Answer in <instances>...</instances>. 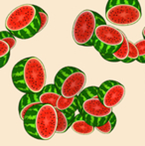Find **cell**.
Instances as JSON below:
<instances>
[{
  "instance_id": "e0dca14e",
  "label": "cell",
  "mask_w": 145,
  "mask_h": 146,
  "mask_svg": "<svg viewBox=\"0 0 145 146\" xmlns=\"http://www.w3.org/2000/svg\"><path fill=\"white\" fill-rule=\"evenodd\" d=\"M115 125H116V116L114 113H112L109 120H107L103 126L97 127L95 129H97L99 132L103 133V134H109V133L114 129Z\"/></svg>"
},
{
  "instance_id": "7a4b0ae2",
  "label": "cell",
  "mask_w": 145,
  "mask_h": 146,
  "mask_svg": "<svg viewBox=\"0 0 145 146\" xmlns=\"http://www.w3.org/2000/svg\"><path fill=\"white\" fill-rule=\"evenodd\" d=\"M26 132L39 140H49L57 133L58 112L51 104H37L28 111L23 120Z\"/></svg>"
},
{
  "instance_id": "8fae6325",
  "label": "cell",
  "mask_w": 145,
  "mask_h": 146,
  "mask_svg": "<svg viewBox=\"0 0 145 146\" xmlns=\"http://www.w3.org/2000/svg\"><path fill=\"white\" fill-rule=\"evenodd\" d=\"M61 96H62L58 88L55 86V84H52V85H47L42 92H39L38 100L40 104H51L56 108L57 102Z\"/></svg>"
},
{
  "instance_id": "3957f363",
  "label": "cell",
  "mask_w": 145,
  "mask_h": 146,
  "mask_svg": "<svg viewBox=\"0 0 145 146\" xmlns=\"http://www.w3.org/2000/svg\"><path fill=\"white\" fill-rule=\"evenodd\" d=\"M39 6L23 4L13 9L5 21V27L16 38L26 40L34 37L41 31Z\"/></svg>"
},
{
  "instance_id": "ac0fdd59",
  "label": "cell",
  "mask_w": 145,
  "mask_h": 146,
  "mask_svg": "<svg viewBox=\"0 0 145 146\" xmlns=\"http://www.w3.org/2000/svg\"><path fill=\"white\" fill-rule=\"evenodd\" d=\"M128 43H129V54H128L127 60L124 62L125 64H129L134 61H137L138 57H139V53H138V50H137V48H136L135 44L132 43L130 40L128 41Z\"/></svg>"
},
{
  "instance_id": "8992f818",
  "label": "cell",
  "mask_w": 145,
  "mask_h": 146,
  "mask_svg": "<svg viewBox=\"0 0 145 146\" xmlns=\"http://www.w3.org/2000/svg\"><path fill=\"white\" fill-rule=\"evenodd\" d=\"M105 20L97 12L83 10L77 16L73 25L72 35L75 44L83 47H95V31Z\"/></svg>"
},
{
  "instance_id": "ba28073f",
  "label": "cell",
  "mask_w": 145,
  "mask_h": 146,
  "mask_svg": "<svg viewBox=\"0 0 145 146\" xmlns=\"http://www.w3.org/2000/svg\"><path fill=\"white\" fill-rule=\"evenodd\" d=\"M125 34L109 24H101L95 31V49L107 61L122 46Z\"/></svg>"
},
{
  "instance_id": "6da1fadb",
  "label": "cell",
  "mask_w": 145,
  "mask_h": 146,
  "mask_svg": "<svg viewBox=\"0 0 145 146\" xmlns=\"http://www.w3.org/2000/svg\"><path fill=\"white\" fill-rule=\"evenodd\" d=\"M11 78L14 87L24 94H39L47 86L45 66L36 57H28L18 62L12 70Z\"/></svg>"
},
{
  "instance_id": "d6986e66",
  "label": "cell",
  "mask_w": 145,
  "mask_h": 146,
  "mask_svg": "<svg viewBox=\"0 0 145 146\" xmlns=\"http://www.w3.org/2000/svg\"><path fill=\"white\" fill-rule=\"evenodd\" d=\"M135 46L139 53V57H138L137 62L141 64H145V39L139 40L135 43Z\"/></svg>"
},
{
  "instance_id": "30bf717a",
  "label": "cell",
  "mask_w": 145,
  "mask_h": 146,
  "mask_svg": "<svg viewBox=\"0 0 145 146\" xmlns=\"http://www.w3.org/2000/svg\"><path fill=\"white\" fill-rule=\"evenodd\" d=\"M56 110L62 111L65 113L70 120L71 124L75 117V111L79 110V102H77V96L72 98H66L64 96H61L57 102Z\"/></svg>"
},
{
  "instance_id": "44dd1931",
  "label": "cell",
  "mask_w": 145,
  "mask_h": 146,
  "mask_svg": "<svg viewBox=\"0 0 145 146\" xmlns=\"http://www.w3.org/2000/svg\"><path fill=\"white\" fill-rule=\"evenodd\" d=\"M39 14H40L41 24H42V26H41V30H43L45 28V26L47 25V23H48L49 17H48V14H47L46 12H45L44 10L40 7H39Z\"/></svg>"
},
{
  "instance_id": "5bb4252c",
  "label": "cell",
  "mask_w": 145,
  "mask_h": 146,
  "mask_svg": "<svg viewBox=\"0 0 145 146\" xmlns=\"http://www.w3.org/2000/svg\"><path fill=\"white\" fill-rule=\"evenodd\" d=\"M128 41L129 40H128L127 37L125 36V39H124V42H123V44H122V46L120 47L117 51H115L107 61L111 62V63H117V62H122V63H124V62L127 60L128 54H129V43H128Z\"/></svg>"
},
{
  "instance_id": "277c9868",
  "label": "cell",
  "mask_w": 145,
  "mask_h": 146,
  "mask_svg": "<svg viewBox=\"0 0 145 146\" xmlns=\"http://www.w3.org/2000/svg\"><path fill=\"white\" fill-rule=\"evenodd\" d=\"M77 102L79 113L95 128L103 126L113 113L112 108H107L103 104L97 87L85 88L77 96Z\"/></svg>"
},
{
  "instance_id": "7402d4cb",
  "label": "cell",
  "mask_w": 145,
  "mask_h": 146,
  "mask_svg": "<svg viewBox=\"0 0 145 146\" xmlns=\"http://www.w3.org/2000/svg\"><path fill=\"white\" fill-rule=\"evenodd\" d=\"M142 36H143V39H145V27L142 30Z\"/></svg>"
},
{
  "instance_id": "2e32d148",
  "label": "cell",
  "mask_w": 145,
  "mask_h": 146,
  "mask_svg": "<svg viewBox=\"0 0 145 146\" xmlns=\"http://www.w3.org/2000/svg\"><path fill=\"white\" fill-rule=\"evenodd\" d=\"M57 112H58V128H57V133H64L71 127V122L65 113H63L60 110H57Z\"/></svg>"
},
{
  "instance_id": "ffe728a7",
  "label": "cell",
  "mask_w": 145,
  "mask_h": 146,
  "mask_svg": "<svg viewBox=\"0 0 145 146\" xmlns=\"http://www.w3.org/2000/svg\"><path fill=\"white\" fill-rule=\"evenodd\" d=\"M0 40H4L5 42H7L11 46L12 49L16 46V37L14 35H12L9 31H1Z\"/></svg>"
},
{
  "instance_id": "7c38bea8",
  "label": "cell",
  "mask_w": 145,
  "mask_h": 146,
  "mask_svg": "<svg viewBox=\"0 0 145 146\" xmlns=\"http://www.w3.org/2000/svg\"><path fill=\"white\" fill-rule=\"evenodd\" d=\"M37 104H40L38 100V94H25L22 96L19 102V106H18L19 116L22 121L24 120L28 111Z\"/></svg>"
},
{
  "instance_id": "9a60e30c",
  "label": "cell",
  "mask_w": 145,
  "mask_h": 146,
  "mask_svg": "<svg viewBox=\"0 0 145 146\" xmlns=\"http://www.w3.org/2000/svg\"><path fill=\"white\" fill-rule=\"evenodd\" d=\"M11 49V46L7 42H5L4 40H0V62H1L0 67L1 68H3L9 61Z\"/></svg>"
},
{
  "instance_id": "52a82bcc",
  "label": "cell",
  "mask_w": 145,
  "mask_h": 146,
  "mask_svg": "<svg viewBox=\"0 0 145 146\" xmlns=\"http://www.w3.org/2000/svg\"><path fill=\"white\" fill-rule=\"evenodd\" d=\"M87 76L83 71L75 67H65L57 73L54 84L61 96L66 98L79 96L85 90Z\"/></svg>"
},
{
  "instance_id": "4fadbf2b",
  "label": "cell",
  "mask_w": 145,
  "mask_h": 146,
  "mask_svg": "<svg viewBox=\"0 0 145 146\" xmlns=\"http://www.w3.org/2000/svg\"><path fill=\"white\" fill-rule=\"evenodd\" d=\"M71 129L79 135H91L95 130V127L89 123L81 113H77L71 124Z\"/></svg>"
},
{
  "instance_id": "9c48e42d",
  "label": "cell",
  "mask_w": 145,
  "mask_h": 146,
  "mask_svg": "<svg viewBox=\"0 0 145 146\" xmlns=\"http://www.w3.org/2000/svg\"><path fill=\"white\" fill-rule=\"evenodd\" d=\"M99 92L103 104L109 108H113L120 104L125 96V88L116 81H105L99 87Z\"/></svg>"
},
{
  "instance_id": "5b68a950",
  "label": "cell",
  "mask_w": 145,
  "mask_h": 146,
  "mask_svg": "<svg viewBox=\"0 0 145 146\" xmlns=\"http://www.w3.org/2000/svg\"><path fill=\"white\" fill-rule=\"evenodd\" d=\"M141 16L138 0H109L105 6V18L112 25H134L139 22Z\"/></svg>"
}]
</instances>
